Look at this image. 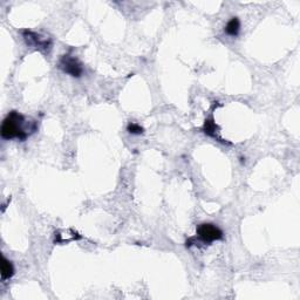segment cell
Here are the masks:
<instances>
[{
    "label": "cell",
    "mask_w": 300,
    "mask_h": 300,
    "mask_svg": "<svg viewBox=\"0 0 300 300\" xmlns=\"http://www.w3.org/2000/svg\"><path fill=\"white\" fill-rule=\"evenodd\" d=\"M39 124L37 121H29L17 111L10 112L2 123V138L4 140L17 139L24 142L31 135L37 132Z\"/></svg>",
    "instance_id": "cell-1"
},
{
    "label": "cell",
    "mask_w": 300,
    "mask_h": 300,
    "mask_svg": "<svg viewBox=\"0 0 300 300\" xmlns=\"http://www.w3.org/2000/svg\"><path fill=\"white\" fill-rule=\"evenodd\" d=\"M224 233L222 230L212 223H202L196 229V237L195 239L202 241L205 245H210L213 241L223 239Z\"/></svg>",
    "instance_id": "cell-2"
},
{
    "label": "cell",
    "mask_w": 300,
    "mask_h": 300,
    "mask_svg": "<svg viewBox=\"0 0 300 300\" xmlns=\"http://www.w3.org/2000/svg\"><path fill=\"white\" fill-rule=\"evenodd\" d=\"M58 67H59L62 72L68 74L73 77H81L84 74V66L81 62L69 54H65L62 56L59 60V64H58Z\"/></svg>",
    "instance_id": "cell-3"
},
{
    "label": "cell",
    "mask_w": 300,
    "mask_h": 300,
    "mask_svg": "<svg viewBox=\"0 0 300 300\" xmlns=\"http://www.w3.org/2000/svg\"><path fill=\"white\" fill-rule=\"evenodd\" d=\"M22 37H24L27 46L31 47H36L39 50H48L52 47V39L42 36L40 33L33 32V31L25 30L21 32Z\"/></svg>",
    "instance_id": "cell-4"
},
{
    "label": "cell",
    "mask_w": 300,
    "mask_h": 300,
    "mask_svg": "<svg viewBox=\"0 0 300 300\" xmlns=\"http://www.w3.org/2000/svg\"><path fill=\"white\" fill-rule=\"evenodd\" d=\"M239 31H240V21L237 17H233L230 19L224 29V32L230 37H237L239 34Z\"/></svg>",
    "instance_id": "cell-5"
},
{
    "label": "cell",
    "mask_w": 300,
    "mask_h": 300,
    "mask_svg": "<svg viewBox=\"0 0 300 300\" xmlns=\"http://www.w3.org/2000/svg\"><path fill=\"white\" fill-rule=\"evenodd\" d=\"M14 276V266L11 260H9L6 257H3L2 260V279L6 280L12 278Z\"/></svg>",
    "instance_id": "cell-6"
},
{
    "label": "cell",
    "mask_w": 300,
    "mask_h": 300,
    "mask_svg": "<svg viewBox=\"0 0 300 300\" xmlns=\"http://www.w3.org/2000/svg\"><path fill=\"white\" fill-rule=\"evenodd\" d=\"M216 129H217V126H216L215 121H213V118L206 119L205 122H204V126H203V131L205 132V134L211 136V138L218 139V136L216 134L217 132Z\"/></svg>",
    "instance_id": "cell-7"
},
{
    "label": "cell",
    "mask_w": 300,
    "mask_h": 300,
    "mask_svg": "<svg viewBox=\"0 0 300 300\" xmlns=\"http://www.w3.org/2000/svg\"><path fill=\"white\" fill-rule=\"evenodd\" d=\"M127 130L131 135H142V134H144L143 127H141L140 124L134 123V122H130L129 124H128Z\"/></svg>",
    "instance_id": "cell-8"
}]
</instances>
